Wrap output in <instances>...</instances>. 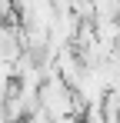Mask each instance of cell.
I'll return each instance as SVG.
<instances>
[{
    "label": "cell",
    "instance_id": "cell-1",
    "mask_svg": "<svg viewBox=\"0 0 120 123\" xmlns=\"http://www.w3.org/2000/svg\"><path fill=\"white\" fill-rule=\"evenodd\" d=\"M83 123H107V117H103V106H87Z\"/></svg>",
    "mask_w": 120,
    "mask_h": 123
},
{
    "label": "cell",
    "instance_id": "cell-2",
    "mask_svg": "<svg viewBox=\"0 0 120 123\" xmlns=\"http://www.w3.org/2000/svg\"><path fill=\"white\" fill-rule=\"evenodd\" d=\"M53 123H83V117H57Z\"/></svg>",
    "mask_w": 120,
    "mask_h": 123
}]
</instances>
